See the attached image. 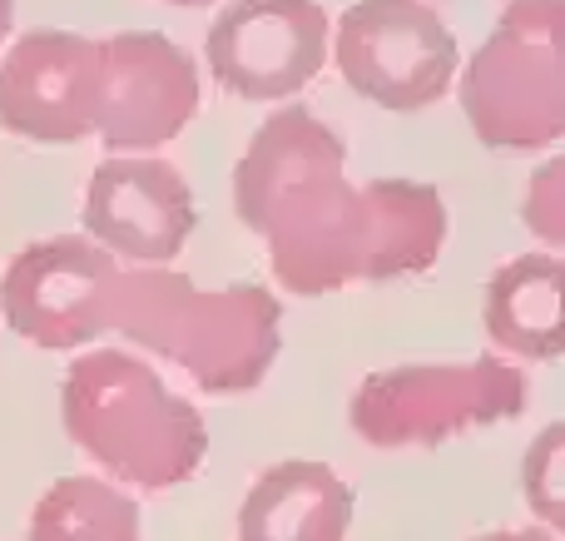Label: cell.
<instances>
[{"instance_id": "obj_1", "label": "cell", "mask_w": 565, "mask_h": 541, "mask_svg": "<svg viewBox=\"0 0 565 541\" xmlns=\"http://www.w3.org/2000/svg\"><path fill=\"white\" fill-rule=\"evenodd\" d=\"M234 209L268 244L274 278L318 298L422 274L447 248V204L417 179H348V145L308 105H278L234 169Z\"/></svg>"}, {"instance_id": "obj_2", "label": "cell", "mask_w": 565, "mask_h": 541, "mask_svg": "<svg viewBox=\"0 0 565 541\" xmlns=\"http://www.w3.org/2000/svg\"><path fill=\"white\" fill-rule=\"evenodd\" d=\"M105 333L184 368L204 393H248L268 378L282 343V308L268 288H199L174 268H119Z\"/></svg>"}, {"instance_id": "obj_3", "label": "cell", "mask_w": 565, "mask_h": 541, "mask_svg": "<svg viewBox=\"0 0 565 541\" xmlns=\"http://www.w3.org/2000/svg\"><path fill=\"white\" fill-rule=\"evenodd\" d=\"M60 423L70 443L119 487H179L209 453V427L189 397L119 348L75 358L60 383Z\"/></svg>"}, {"instance_id": "obj_4", "label": "cell", "mask_w": 565, "mask_h": 541, "mask_svg": "<svg viewBox=\"0 0 565 541\" xmlns=\"http://www.w3.org/2000/svg\"><path fill=\"white\" fill-rule=\"evenodd\" d=\"M457 95L481 145H556L565 129V0H511L467 60Z\"/></svg>"}, {"instance_id": "obj_5", "label": "cell", "mask_w": 565, "mask_h": 541, "mask_svg": "<svg viewBox=\"0 0 565 541\" xmlns=\"http://www.w3.org/2000/svg\"><path fill=\"white\" fill-rule=\"evenodd\" d=\"M531 383L507 358H467V363H407L362 378L348 403L352 433L367 447H437L471 427H497L521 417Z\"/></svg>"}, {"instance_id": "obj_6", "label": "cell", "mask_w": 565, "mask_h": 541, "mask_svg": "<svg viewBox=\"0 0 565 541\" xmlns=\"http://www.w3.org/2000/svg\"><path fill=\"white\" fill-rule=\"evenodd\" d=\"M332 60L362 99L412 115L451 89L457 35L422 0H352L332 35Z\"/></svg>"}, {"instance_id": "obj_7", "label": "cell", "mask_w": 565, "mask_h": 541, "mask_svg": "<svg viewBox=\"0 0 565 541\" xmlns=\"http://www.w3.org/2000/svg\"><path fill=\"white\" fill-rule=\"evenodd\" d=\"M199 109V65L159 30H119L99 40L95 135L109 155H149L169 145Z\"/></svg>"}, {"instance_id": "obj_8", "label": "cell", "mask_w": 565, "mask_h": 541, "mask_svg": "<svg viewBox=\"0 0 565 541\" xmlns=\"http://www.w3.org/2000/svg\"><path fill=\"white\" fill-rule=\"evenodd\" d=\"M119 264L85 234L25 244L0 274V314L25 343L70 353L105 333V304Z\"/></svg>"}, {"instance_id": "obj_9", "label": "cell", "mask_w": 565, "mask_h": 541, "mask_svg": "<svg viewBox=\"0 0 565 541\" xmlns=\"http://www.w3.org/2000/svg\"><path fill=\"white\" fill-rule=\"evenodd\" d=\"M209 75L238 99H288L328 65L318 0H234L209 25Z\"/></svg>"}, {"instance_id": "obj_10", "label": "cell", "mask_w": 565, "mask_h": 541, "mask_svg": "<svg viewBox=\"0 0 565 541\" xmlns=\"http://www.w3.org/2000/svg\"><path fill=\"white\" fill-rule=\"evenodd\" d=\"M99 40L75 30H25L0 55V129L35 145L95 135Z\"/></svg>"}, {"instance_id": "obj_11", "label": "cell", "mask_w": 565, "mask_h": 541, "mask_svg": "<svg viewBox=\"0 0 565 541\" xmlns=\"http://www.w3.org/2000/svg\"><path fill=\"white\" fill-rule=\"evenodd\" d=\"M89 244L109 258H129V268H164L194 234V194L184 174L149 155H109L85 184Z\"/></svg>"}, {"instance_id": "obj_12", "label": "cell", "mask_w": 565, "mask_h": 541, "mask_svg": "<svg viewBox=\"0 0 565 541\" xmlns=\"http://www.w3.org/2000/svg\"><path fill=\"white\" fill-rule=\"evenodd\" d=\"M352 487L328 463H278L238 502V541H348Z\"/></svg>"}, {"instance_id": "obj_13", "label": "cell", "mask_w": 565, "mask_h": 541, "mask_svg": "<svg viewBox=\"0 0 565 541\" xmlns=\"http://www.w3.org/2000/svg\"><path fill=\"white\" fill-rule=\"evenodd\" d=\"M561 294H565V268L556 254H521L511 264H501L487 284V298H481L491 343L511 358H531V363L561 358L565 348Z\"/></svg>"}, {"instance_id": "obj_14", "label": "cell", "mask_w": 565, "mask_h": 541, "mask_svg": "<svg viewBox=\"0 0 565 541\" xmlns=\"http://www.w3.org/2000/svg\"><path fill=\"white\" fill-rule=\"evenodd\" d=\"M30 541H145L139 502L105 477H60L30 512Z\"/></svg>"}, {"instance_id": "obj_15", "label": "cell", "mask_w": 565, "mask_h": 541, "mask_svg": "<svg viewBox=\"0 0 565 541\" xmlns=\"http://www.w3.org/2000/svg\"><path fill=\"white\" fill-rule=\"evenodd\" d=\"M521 492H526V507L541 517L546 532L565 527V427L561 423H551L546 433L526 447Z\"/></svg>"}, {"instance_id": "obj_16", "label": "cell", "mask_w": 565, "mask_h": 541, "mask_svg": "<svg viewBox=\"0 0 565 541\" xmlns=\"http://www.w3.org/2000/svg\"><path fill=\"white\" fill-rule=\"evenodd\" d=\"M521 219L546 248L565 244V159H546L536 174L526 179L521 194Z\"/></svg>"}, {"instance_id": "obj_17", "label": "cell", "mask_w": 565, "mask_h": 541, "mask_svg": "<svg viewBox=\"0 0 565 541\" xmlns=\"http://www.w3.org/2000/svg\"><path fill=\"white\" fill-rule=\"evenodd\" d=\"M471 541H556V532H546V527H507V532H487Z\"/></svg>"}, {"instance_id": "obj_18", "label": "cell", "mask_w": 565, "mask_h": 541, "mask_svg": "<svg viewBox=\"0 0 565 541\" xmlns=\"http://www.w3.org/2000/svg\"><path fill=\"white\" fill-rule=\"evenodd\" d=\"M10 20H15V0H0V45L10 35Z\"/></svg>"}, {"instance_id": "obj_19", "label": "cell", "mask_w": 565, "mask_h": 541, "mask_svg": "<svg viewBox=\"0 0 565 541\" xmlns=\"http://www.w3.org/2000/svg\"><path fill=\"white\" fill-rule=\"evenodd\" d=\"M169 6H209V0H169Z\"/></svg>"}]
</instances>
